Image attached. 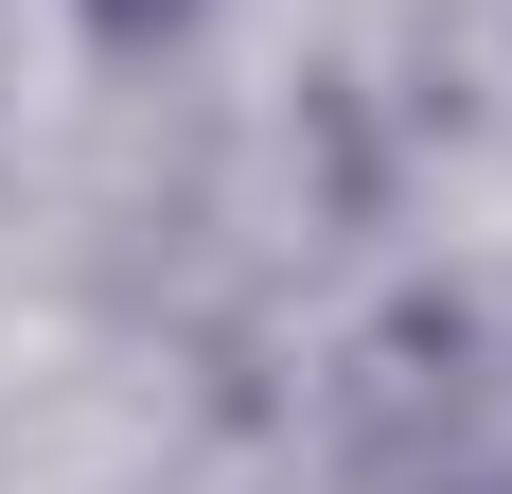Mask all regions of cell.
Masks as SVG:
<instances>
[{
    "instance_id": "6da1fadb",
    "label": "cell",
    "mask_w": 512,
    "mask_h": 494,
    "mask_svg": "<svg viewBox=\"0 0 512 494\" xmlns=\"http://www.w3.org/2000/svg\"><path fill=\"white\" fill-rule=\"evenodd\" d=\"M177 18H195V0H89V36H106V53H142V36H177Z\"/></svg>"
}]
</instances>
